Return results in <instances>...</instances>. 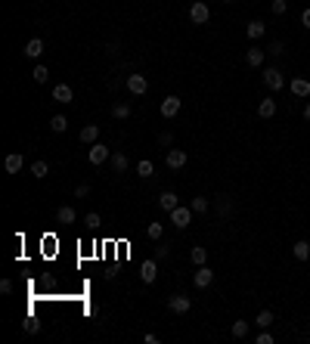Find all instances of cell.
<instances>
[{
    "label": "cell",
    "instance_id": "obj_24",
    "mask_svg": "<svg viewBox=\"0 0 310 344\" xmlns=\"http://www.w3.org/2000/svg\"><path fill=\"white\" fill-rule=\"evenodd\" d=\"M189 260L196 263V267H202V263L208 260V251H205L202 245H192V251H189Z\"/></svg>",
    "mask_w": 310,
    "mask_h": 344
},
{
    "label": "cell",
    "instance_id": "obj_22",
    "mask_svg": "<svg viewBox=\"0 0 310 344\" xmlns=\"http://www.w3.org/2000/svg\"><path fill=\"white\" fill-rule=\"evenodd\" d=\"M264 31H267V25H264L261 19H254V22H248V28H245V34L251 37V41H257V37H264Z\"/></svg>",
    "mask_w": 310,
    "mask_h": 344
},
{
    "label": "cell",
    "instance_id": "obj_33",
    "mask_svg": "<svg viewBox=\"0 0 310 344\" xmlns=\"http://www.w3.org/2000/svg\"><path fill=\"white\" fill-rule=\"evenodd\" d=\"M254 323H257V326H261V329H270V323H273V313H270V310H261V313H257V320H254Z\"/></svg>",
    "mask_w": 310,
    "mask_h": 344
},
{
    "label": "cell",
    "instance_id": "obj_42",
    "mask_svg": "<svg viewBox=\"0 0 310 344\" xmlns=\"http://www.w3.org/2000/svg\"><path fill=\"white\" fill-rule=\"evenodd\" d=\"M143 341H146V344H159V335H152V332H146V335H143Z\"/></svg>",
    "mask_w": 310,
    "mask_h": 344
},
{
    "label": "cell",
    "instance_id": "obj_2",
    "mask_svg": "<svg viewBox=\"0 0 310 344\" xmlns=\"http://www.w3.org/2000/svg\"><path fill=\"white\" fill-rule=\"evenodd\" d=\"M109 158H112V149H109V146H102V143H93V146H90V152H87V162H90L93 168L106 165Z\"/></svg>",
    "mask_w": 310,
    "mask_h": 344
},
{
    "label": "cell",
    "instance_id": "obj_28",
    "mask_svg": "<svg viewBox=\"0 0 310 344\" xmlns=\"http://www.w3.org/2000/svg\"><path fill=\"white\" fill-rule=\"evenodd\" d=\"M31 78H34L37 84H47V81H50V71H47V65H34V71H31Z\"/></svg>",
    "mask_w": 310,
    "mask_h": 344
},
{
    "label": "cell",
    "instance_id": "obj_4",
    "mask_svg": "<svg viewBox=\"0 0 310 344\" xmlns=\"http://www.w3.org/2000/svg\"><path fill=\"white\" fill-rule=\"evenodd\" d=\"M189 19H192V25H205L211 19V10L202 4V0H196V4L189 7Z\"/></svg>",
    "mask_w": 310,
    "mask_h": 344
},
{
    "label": "cell",
    "instance_id": "obj_39",
    "mask_svg": "<svg viewBox=\"0 0 310 344\" xmlns=\"http://www.w3.org/2000/svg\"><path fill=\"white\" fill-rule=\"evenodd\" d=\"M254 341H257V344H273V335H270V332L264 329V332H261V335H257Z\"/></svg>",
    "mask_w": 310,
    "mask_h": 344
},
{
    "label": "cell",
    "instance_id": "obj_5",
    "mask_svg": "<svg viewBox=\"0 0 310 344\" xmlns=\"http://www.w3.org/2000/svg\"><path fill=\"white\" fill-rule=\"evenodd\" d=\"M192 282H196V288H208L211 282H214V270L211 267H196V273H192Z\"/></svg>",
    "mask_w": 310,
    "mask_h": 344
},
{
    "label": "cell",
    "instance_id": "obj_23",
    "mask_svg": "<svg viewBox=\"0 0 310 344\" xmlns=\"http://www.w3.org/2000/svg\"><path fill=\"white\" fill-rule=\"evenodd\" d=\"M112 118H115V121L131 118V105H127V102H115V105H112Z\"/></svg>",
    "mask_w": 310,
    "mask_h": 344
},
{
    "label": "cell",
    "instance_id": "obj_1",
    "mask_svg": "<svg viewBox=\"0 0 310 344\" xmlns=\"http://www.w3.org/2000/svg\"><path fill=\"white\" fill-rule=\"evenodd\" d=\"M168 310H171V313H177V316L189 313V310H192V298H189V295H183V292L171 295V298H168Z\"/></svg>",
    "mask_w": 310,
    "mask_h": 344
},
{
    "label": "cell",
    "instance_id": "obj_20",
    "mask_svg": "<svg viewBox=\"0 0 310 344\" xmlns=\"http://www.w3.org/2000/svg\"><path fill=\"white\" fill-rule=\"evenodd\" d=\"M292 93L301 96V99L310 96V81H307V78H292Z\"/></svg>",
    "mask_w": 310,
    "mask_h": 344
},
{
    "label": "cell",
    "instance_id": "obj_18",
    "mask_svg": "<svg viewBox=\"0 0 310 344\" xmlns=\"http://www.w3.org/2000/svg\"><path fill=\"white\" fill-rule=\"evenodd\" d=\"M257 115L270 121V118L276 115V99H261V102H257Z\"/></svg>",
    "mask_w": 310,
    "mask_h": 344
},
{
    "label": "cell",
    "instance_id": "obj_45",
    "mask_svg": "<svg viewBox=\"0 0 310 344\" xmlns=\"http://www.w3.org/2000/svg\"><path fill=\"white\" fill-rule=\"evenodd\" d=\"M223 4H232V0H223Z\"/></svg>",
    "mask_w": 310,
    "mask_h": 344
},
{
    "label": "cell",
    "instance_id": "obj_31",
    "mask_svg": "<svg viewBox=\"0 0 310 344\" xmlns=\"http://www.w3.org/2000/svg\"><path fill=\"white\" fill-rule=\"evenodd\" d=\"M137 174H140V177H152V174H155V165H152L149 158H143V162L137 165Z\"/></svg>",
    "mask_w": 310,
    "mask_h": 344
},
{
    "label": "cell",
    "instance_id": "obj_10",
    "mask_svg": "<svg viewBox=\"0 0 310 344\" xmlns=\"http://www.w3.org/2000/svg\"><path fill=\"white\" fill-rule=\"evenodd\" d=\"M22 165H25V158H22V152H10V155H7V162H4L7 174H19V171H22Z\"/></svg>",
    "mask_w": 310,
    "mask_h": 344
},
{
    "label": "cell",
    "instance_id": "obj_35",
    "mask_svg": "<svg viewBox=\"0 0 310 344\" xmlns=\"http://www.w3.org/2000/svg\"><path fill=\"white\" fill-rule=\"evenodd\" d=\"M267 53H270V56H282V53H286V47H282V41H273V44H270V47H267Z\"/></svg>",
    "mask_w": 310,
    "mask_h": 344
},
{
    "label": "cell",
    "instance_id": "obj_27",
    "mask_svg": "<svg viewBox=\"0 0 310 344\" xmlns=\"http://www.w3.org/2000/svg\"><path fill=\"white\" fill-rule=\"evenodd\" d=\"M192 211H196V214H208V208H211V202L205 199V196H196V199H192V205H189Z\"/></svg>",
    "mask_w": 310,
    "mask_h": 344
},
{
    "label": "cell",
    "instance_id": "obj_3",
    "mask_svg": "<svg viewBox=\"0 0 310 344\" xmlns=\"http://www.w3.org/2000/svg\"><path fill=\"white\" fill-rule=\"evenodd\" d=\"M264 84H267L270 90H282V87H286V78H282V71H279L276 65H270V68L264 71Z\"/></svg>",
    "mask_w": 310,
    "mask_h": 344
},
{
    "label": "cell",
    "instance_id": "obj_32",
    "mask_svg": "<svg viewBox=\"0 0 310 344\" xmlns=\"http://www.w3.org/2000/svg\"><path fill=\"white\" fill-rule=\"evenodd\" d=\"M99 223H102V217H99L96 211H90V214H84V226H87V229H96Z\"/></svg>",
    "mask_w": 310,
    "mask_h": 344
},
{
    "label": "cell",
    "instance_id": "obj_25",
    "mask_svg": "<svg viewBox=\"0 0 310 344\" xmlns=\"http://www.w3.org/2000/svg\"><path fill=\"white\" fill-rule=\"evenodd\" d=\"M47 174H50V165H47V162H34V165H31V177H34V180H44Z\"/></svg>",
    "mask_w": 310,
    "mask_h": 344
},
{
    "label": "cell",
    "instance_id": "obj_21",
    "mask_svg": "<svg viewBox=\"0 0 310 344\" xmlns=\"http://www.w3.org/2000/svg\"><path fill=\"white\" fill-rule=\"evenodd\" d=\"M292 254H295V260H307V257H310V242H307V239L295 242V245H292Z\"/></svg>",
    "mask_w": 310,
    "mask_h": 344
},
{
    "label": "cell",
    "instance_id": "obj_41",
    "mask_svg": "<svg viewBox=\"0 0 310 344\" xmlns=\"http://www.w3.org/2000/svg\"><path fill=\"white\" fill-rule=\"evenodd\" d=\"M0 292H4V295H13V282L4 279V282H0Z\"/></svg>",
    "mask_w": 310,
    "mask_h": 344
},
{
    "label": "cell",
    "instance_id": "obj_15",
    "mask_svg": "<svg viewBox=\"0 0 310 344\" xmlns=\"http://www.w3.org/2000/svg\"><path fill=\"white\" fill-rule=\"evenodd\" d=\"M53 99H56V102H62V105H68V102L74 99V93H71V87H68V84H56V87H53Z\"/></svg>",
    "mask_w": 310,
    "mask_h": 344
},
{
    "label": "cell",
    "instance_id": "obj_38",
    "mask_svg": "<svg viewBox=\"0 0 310 344\" xmlns=\"http://www.w3.org/2000/svg\"><path fill=\"white\" fill-rule=\"evenodd\" d=\"M84 196H90V186L87 183H81V186L74 189V199H84Z\"/></svg>",
    "mask_w": 310,
    "mask_h": 344
},
{
    "label": "cell",
    "instance_id": "obj_29",
    "mask_svg": "<svg viewBox=\"0 0 310 344\" xmlns=\"http://www.w3.org/2000/svg\"><path fill=\"white\" fill-rule=\"evenodd\" d=\"M162 233H165V223H159V220H152V223L146 226V236H149V239H162Z\"/></svg>",
    "mask_w": 310,
    "mask_h": 344
},
{
    "label": "cell",
    "instance_id": "obj_16",
    "mask_svg": "<svg viewBox=\"0 0 310 344\" xmlns=\"http://www.w3.org/2000/svg\"><path fill=\"white\" fill-rule=\"evenodd\" d=\"M74 220H77V214H74V208H71V205H62V208L56 211V223L68 226V223H74Z\"/></svg>",
    "mask_w": 310,
    "mask_h": 344
},
{
    "label": "cell",
    "instance_id": "obj_26",
    "mask_svg": "<svg viewBox=\"0 0 310 344\" xmlns=\"http://www.w3.org/2000/svg\"><path fill=\"white\" fill-rule=\"evenodd\" d=\"M50 127H53L56 134H65V130H68V118H65V115H53V118H50Z\"/></svg>",
    "mask_w": 310,
    "mask_h": 344
},
{
    "label": "cell",
    "instance_id": "obj_13",
    "mask_svg": "<svg viewBox=\"0 0 310 344\" xmlns=\"http://www.w3.org/2000/svg\"><path fill=\"white\" fill-rule=\"evenodd\" d=\"M177 205H180V199H177V193H171V189L159 196V208H162V211H168V214H171Z\"/></svg>",
    "mask_w": 310,
    "mask_h": 344
},
{
    "label": "cell",
    "instance_id": "obj_19",
    "mask_svg": "<svg viewBox=\"0 0 310 344\" xmlns=\"http://www.w3.org/2000/svg\"><path fill=\"white\" fill-rule=\"evenodd\" d=\"M41 53H44V41H41V37H31V41L25 44V56L28 59H37Z\"/></svg>",
    "mask_w": 310,
    "mask_h": 344
},
{
    "label": "cell",
    "instance_id": "obj_6",
    "mask_svg": "<svg viewBox=\"0 0 310 344\" xmlns=\"http://www.w3.org/2000/svg\"><path fill=\"white\" fill-rule=\"evenodd\" d=\"M165 165H168L171 171H180V168L186 165V152H183V149H165Z\"/></svg>",
    "mask_w": 310,
    "mask_h": 344
},
{
    "label": "cell",
    "instance_id": "obj_12",
    "mask_svg": "<svg viewBox=\"0 0 310 344\" xmlns=\"http://www.w3.org/2000/svg\"><path fill=\"white\" fill-rule=\"evenodd\" d=\"M77 137H81V143L93 146V143H99V127H96V124H84V127H81V134H77Z\"/></svg>",
    "mask_w": 310,
    "mask_h": 344
},
{
    "label": "cell",
    "instance_id": "obj_36",
    "mask_svg": "<svg viewBox=\"0 0 310 344\" xmlns=\"http://www.w3.org/2000/svg\"><path fill=\"white\" fill-rule=\"evenodd\" d=\"M171 143H174V134H171V130H165V134H159V146H165V149H168Z\"/></svg>",
    "mask_w": 310,
    "mask_h": 344
},
{
    "label": "cell",
    "instance_id": "obj_9",
    "mask_svg": "<svg viewBox=\"0 0 310 344\" xmlns=\"http://www.w3.org/2000/svg\"><path fill=\"white\" fill-rule=\"evenodd\" d=\"M127 90L134 96H143L149 90V81H146V74H127Z\"/></svg>",
    "mask_w": 310,
    "mask_h": 344
},
{
    "label": "cell",
    "instance_id": "obj_43",
    "mask_svg": "<svg viewBox=\"0 0 310 344\" xmlns=\"http://www.w3.org/2000/svg\"><path fill=\"white\" fill-rule=\"evenodd\" d=\"M301 25H304V28H310V10H304V13H301Z\"/></svg>",
    "mask_w": 310,
    "mask_h": 344
},
{
    "label": "cell",
    "instance_id": "obj_14",
    "mask_svg": "<svg viewBox=\"0 0 310 344\" xmlns=\"http://www.w3.org/2000/svg\"><path fill=\"white\" fill-rule=\"evenodd\" d=\"M264 59H267V50H261V47H248V53H245V62H248L251 68L264 65Z\"/></svg>",
    "mask_w": 310,
    "mask_h": 344
},
{
    "label": "cell",
    "instance_id": "obj_44",
    "mask_svg": "<svg viewBox=\"0 0 310 344\" xmlns=\"http://www.w3.org/2000/svg\"><path fill=\"white\" fill-rule=\"evenodd\" d=\"M304 121H310V102L304 105Z\"/></svg>",
    "mask_w": 310,
    "mask_h": 344
},
{
    "label": "cell",
    "instance_id": "obj_17",
    "mask_svg": "<svg viewBox=\"0 0 310 344\" xmlns=\"http://www.w3.org/2000/svg\"><path fill=\"white\" fill-rule=\"evenodd\" d=\"M112 168H115V174H124L127 168H131V162H127V155H124V152H112Z\"/></svg>",
    "mask_w": 310,
    "mask_h": 344
},
{
    "label": "cell",
    "instance_id": "obj_11",
    "mask_svg": "<svg viewBox=\"0 0 310 344\" xmlns=\"http://www.w3.org/2000/svg\"><path fill=\"white\" fill-rule=\"evenodd\" d=\"M177 112H180V96H165L162 99V115L165 118H174Z\"/></svg>",
    "mask_w": 310,
    "mask_h": 344
},
{
    "label": "cell",
    "instance_id": "obj_7",
    "mask_svg": "<svg viewBox=\"0 0 310 344\" xmlns=\"http://www.w3.org/2000/svg\"><path fill=\"white\" fill-rule=\"evenodd\" d=\"M189 220H192V208H183V205H177V208L171 211V223H174L177 229H186V226H189Z\"/></svg>",
    "mask_w": 310,
    "mask_h": 344
},
{
    "label": "cell",
    "instance_id": "obj_30",
    "mask_svg": "<svg viewBox=\"0 0 310 344\" xmlns=\"http://www.w3.org/2000/svg\"><path fill=\"white\" fill-rule=\"evenodd\" d=\"M229 335L232 338H245L248 335V323L245 320H236V323H232V329H229Z\"/></svg>",
    "mask_w": 310,
    "mask_h": 344
},
{
    "label": "cell",
    "instance_id": "obj_34",
    "mask_svg": "<svg viewBox=\"0 0 310 344\" xmlns=\"http://www.w3.org/2000/svg\"><path fill=\"white\" fill-rule=\"evenodd\" d=\"M270 10H273L276 16H282V13L289 10V0H273V4H270Z\"/></svg>",
    "mask_w": 310,
    "mask_h": 344
},
{
    "label": "cell",
    "instance_id": "obj_8",
    "mask_svg": "<svg viewBox=\"0 0 310 344\" xmlns=\"http://www.w3.org/2000/svg\"><path fill=\"white\" fill-rule=\"evenodd\" d=\"M155 276H159V260H155V257L143 260V267H140V279H143L146 285H152V282H155Z\"/></svg>",
    "mask_w": 310,
    "mask_h": 344
},
{
    "label": "cell",
    "instance_id": "obj_40",
    "mask_svg": "<svg viewBox=\"0 0 310 344\" xmlns=\"http://www.w3.org/2000/svg\"><path fill=\"white\" fill-rule=\"evenodd\" d=\"M168 257V245H162V248H155V260H165Z\"/></svg>",
    "mask_w": 310,
    "mask_h": 344
},
{
    "label": "cell",
    "instance_id": "obj_37",
    "mask_svg": "<svg viewBox=\"0 0 310 344\" xmlns=\"http://www.w3.org/2000/svg\"><path fill=\"white\" fill-rule=\"evenodd\" d=\"M25 332H28V335L41 332V323H37V320H25Z\"/></svg>",
    "mask_w": 310,
    "mask_h": 344
}]
</instances>
